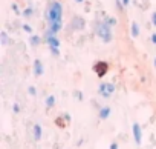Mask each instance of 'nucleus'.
Segmentation results:
<instances>
[{
  "label": "nucleus",
  "mask_w": 156,
  "mask_h": 149,
  "mask_svg": "<svg viewBox=\"0 0 156 149\" xmlns=\"http://www.w3.org/2000/svg\"><path fill=\"white\" fill-rule=\"evenodd\" d=\"M44 17L49 23V29L54 31L55 34H58L63 28V5L58 2V0L51 2V5L46 9Z\"/></svg>",
  "instance_id": "1"
},
{
  "label": "nucleus",
  "mask_w": 156,
  "mask_h": 149,
  "mask_svg": "<svg viewBox=\"0 0 156 149\" xmlns=\"http://www.w3.org/2000/svg\"><path fill=\"white\" fill-rule=\"evenodd\" d=\"M95 32L97 35L104 42V43H110L113 40V32H112V26L109 23H106L104 20L103 22H98L97 26H95Z\"/></svg>",
  "instance_id": "2"
},
{
  "label": "nucleus",
  "mask_w": 156,
  "mask_h": 149,
  "mask_svg": "<svg viewBox=\"0 0 156 149\" xmlns=\"http://www.w3.org/2000/svg\"><path fill=\"white\" fill-rule=\"evenodd\" d=\"M44 42L49 45V49H51V54L54 57H60V39L57 37V34L51 29H48L44 32Z\"/></svg>",
  "instance_id": "3"
},
{
  "label": "nucleus",
  "mask_w": 156,
  "mask_h": 149,
  "mask_svg": "<svg viewBox=\"0 0 156 149\" xmlns=\"http://www.w3.org/2000/svg\"><path fill=\"white\" fill-rule=\"evenodd\" d=\"M115 85L113 83H101L98 86V94L103 97V99H110L115 92Z\"/></svg>",
  "instance_id": "4"
},
{
  "label": "nucleus",
  "mask_w": 156,
  "mask_h": 149,
  "mask_svg": "<svg viewBox=\"0 0 156 149\" xmlns=\"http://www.w3.org/2000/svg\"><path fill=\"white\" fill-rule=\"evenodd\" d=\"M132 132H133V140L138 146L142 144V129L139 126V123H133L132 125Z\"/></svg>",
  "instance_id": "5"
},
{
  "label": "nucleus",
  "mask_w": 156,
  "mask_h": 149,
  "mask_svg": "<svg viewBox=\"0 0 156 149\" xmlns=\"http://www.w3.org/2000/svg\"><path fill=\"white\" fill-rule=\"evenodd\" d=\"M84 25H86V22L80 16H76V17H73L70 20V29H73V31H81L84 28Z\"/></svg>",
  "instance_id": "6"
},
{
  "label": "nucleus",
  "mask_w": 156,
  "mask_h": 149,
  "mask_svg": "<svg viewBox=\"0 0 156 149\" xmlns=\"http://www.w3.org/2000/svg\"><path fill=\"white\" fill-rule=\"evenodd\" d=\"M41 135H43V129H41L40 123H35V125L32 126V137H34V140H35V141L41 140Z\"/></svg>",
  "instance_id": "7"
},
{
  "label": "nucleus",
  "mask_w": 156,
  "mask_h": 149,
  "mask_svg": "<svg viewBox=\"0 0 156 149\" xmlns=\"http://www.w3.org/2000/svg\"><path fill=\"white\" fill-rule=\"evenodd\" d=\"M94 71L98 74L100 77H103L104 74L107 72V63H104V61H100L98 65H95V66H94Z\"/></svg>",
  "instance_id": "8"
},
{
  "label": "nucleus",
  "mask_w": 156,
  "mask_h": 149,
  "mask_svg": "<svg viewBox=\"0 0 156 149\" xmlns=\"http://www.w3.org/2000/svg\"><path fill=\"white\" fill-rule=\"evenodd\" d=\"M32 69H34V74H35L37 77L43 76L44 68H43V63H41V60H35V61H34V66H32Z\"/></svg>",
  "instance_id": "9"
},
{
  "label": "nucleus",
  "mask_w": 156,
  "mask_h": 149,
  "mask_svg": "<svg viewBox=\"0 0 156 149\" xmlns=\"http://www.w3.org/2000/svg\"><path fill=\"white\" fill-rule=\"evenodd\" d=\"M110 114H112V109H110L109 106H103V108L98 111V118H100V120H107V118L110 117Z\"/></svg>",
  "instance_id": "10"
},
{
  "label": "nucleus",
  "mask_w": 156,
  "mask_h": 149,
  "mask_svg": "<svg viewBox=\"0 0 156 149\" xmlns=\"http://www.w3.org/2000/svg\"><path fill=\"white\" fill-rule=\"evenodd\" d=\"M139 25L136 23V22H132V25H130V35L133 37V39H136V37H139Z\"/></svg>",
  "instance_id": "11"
},
{
  "label": "nucleus",
  "mask_w": 156,
  "mask_h": 149,
  "mask_svg": "<svg viewBox=\"0 0 156 149\" xmlns=\"http://www.w3.org/2000/svg\"><path fill=\"white\" fill-rule=\"evenodd\" d=\"M22 16H23L25 19H31V17L34 16V8H32V6L25 8V9H23V13H22Z\"/></svg>",
  "instance_id": "12"
},
{
  "label": "nucleus",
  "mask_w": 156,
  "mask_h": 149,
  "mask_svg": "<svg viewBox=\"0 0 156 149\" xmlns=\"http://www.w3.org/2000/svg\"><path fill=\"white\" fill-rule=\"evenodd\" d=\"M29 43H31L32 46H38V45L41 43V39H40L38 35H35V34H31V37H29Z\"/></svg>",
  "instance_id": "13"
},
{
  "label": "nucleus",
  "mask_w": 156,
  "mask_h": 149,
  "mask_svg": "<svg viewBox=\"0 0 156 149\" xmlns=\"http://www.w3.org/2000/svg\"><path fill=\"white\" fill-rule=\"evenodd\" d=\"M44 103H46L48 108H54V106H55V97H54V95H48L46 100H44Z\"/></svg>",
  "instance_id": "14"
},
{
  "label": "nucleus",
  "mask_w": 156,
  "mask_h": 149,
  "mask_svg": "<svg viewBox=\"0 0 156 149\" xmlns=\"http://www.w3.org/2000/svg\"><path fill=\"white\" fill-rule=\"evenodd\" d=\"M0 35H2V45H3V46H6V45L9 43V37H8V32H6V31H2V34H0Z\"/></svg>",
  "instance_id": "15"
},
{
  "label": "nucleus",
  "mask_w": 156,
  "mask_h": 149,
  "mask_svg": "<svg viewBox=\"0 0 156 149\" xmlns=\"http://www.w3.org/2000/svg\"><path fill=\"white\" fill-rule=\"evenodd\" d=\"M104 22H106V23H109L110 26H115V25L118 23V20H116L115 17H109V16H106V17H104Z\"/></svg>",
  "instance_id": "16"
},
{
  "label": "nucleus",
  "mask_w": 156,
  "mask_h": 149,
  "mask_svg": "<svg viewBox=\"0 0 156 149\" xmlns=\"http://www.w3.org/2000/svg\"><path fill=\"white\" fill-rule=\"evenodd\" d=\"M28 94H29L31 97H35V95H37V89H35L34 86H29V88H28Z\"/></svg>",
  "instance_id": "17"
},
{
  "label": "nucleus",
  "mask_w": 156,
  "mask_h": 149,
  "mask_svg": "<svg viewBox=\"0 0 156 149\" xmlns=\"http://www.w3.org/2000/svg\"><path fill=\"white\" fill-rule=\"evenodd\" d=\"M12 111H14V114H20V105L19 103H14L12 105Z\"/></svg>",
  "instance_id": "18"
},
{
  "label": "nucleus",
  "mask_w": 156,
  "mask_h": 149,
  "mask_svg": "<svg viewBox=\"0 0 156 149\" xmlns=\"http://www.w3.org/2000/svg\"><path fill=\"white\" fill-rule=\"evenodd\" d=\"M23 31L28 32V34H32V28H31L29 25H23Z\"/></svg>",
  "instance_id": "19"
},
{
  "label": "nucleus",
  "mask_w": 156,
  "mask_h": 149,
  "mask_svg": "<svg viewBox=\"0 0 156 149\" xmlns=\"http://www.w3.org/2000/svg\"><path fill=\"white\" fill-rule=\"evenodd\" d=\"M151 25H153V26L156 28V11H154V13L151 14Z\"/></svg>",
  "instance_id": "20"
},
{
  "label": "nucleus",
  "mask_w": 156,
  "mask_h": 149,
  "mask_svg": "<svg viewBox=\"0 0 156 149\" xmlns=\"http://www.w3.org/2000/svg\"><path fill=\"white\" fill-rule=\"evenodd\" d=\"M150 40H151V43H153V45H156V32H153V34H151Z\"/></svg>",
  "instance_id": "21"
},
{
  "label": "nucleus",
  "mask_w": 156,
  "mask_h": 149,
  "mask_svg": "<svg viewBox=\"0 0 156 149\" xmlns=\"http://www.w3.org/2000/svg\"><path fill=\"white\" fill-rule=\"evenodd\" d=\"M75 95L78 97V100H83V94H81L80 91H75Z\"/></svg>",
  "instance_id": "22"
},
{
  "label": "nucleus",
  "mask_w": 156,
  "mask_h": 149,
  "mask_svg": "<svg viewBox=\"0 0 156 149\" xmlns=\"http://www.w3.org/2000/svg\"><path fill=\"white\" fill-rule=\"evenodd\" d=\"M118 147H119V146H118V143H116V141H113V143L110 144V149H118Z\"/></svg>",
  "instance_id": "23"
},
{
  "label": "nucleus",
  "mask_w": 156,
  "mask_h": 149,
  "mask_svg": "<svg viewBox=\"0 0 156 149\" xmlns=\"http://www.w3.org/2000/svg\"><path fill=\"white\" fill-rule=\"evenodd\" d=\"M12 9H14V11H16V14H20V11H19V6H17V5H16V3H14V5H12Z\"/></svg>",
  "instance_id": "24"
},
{
  "label": "nucleus",
  "mask_w": 156,
  "mask_h": 149,
  "mask_svg": "<svg viewBox=\"0 0 156 149\" xmlns=\"http://www.w3.org/2000/svg\"><path fill=\"white\" fill-rule=\"evenodd\" d=\"M116 6H118L119 9L122 8V0H116Z\"/></svg>",
  "instance_id": "25"
},
{
  "label": "nucleus",
  "mask_w": 156,
  "mask_h": 149,
  "mask_svg": "<svg viewBox=\"0 0 156 149\" xmlns=\"http://www.w3.org/2000/svg\"><path fill=\"white\" fill-rule=\"evenodd\" d=\"M130 5V0H122V6H129Z\"/></svg>",
  "instance_id": "26"
},
{
  "label": "nucleus",
  "mask_w": 156,
  "mask_h": 149,
  "mask_svg": "<svg viewBox=\"0 0 156 149\" xmlns=\"http://www.w3.org/2000/svg\"><path fill=\"white\" fill-rule=\"evenodd\" d=\"M75 2H76V3H83V2H84V0H75Z\"/></svg>",
  "instance_id": "27"
},
{
  "label": "nucleus",
  "mask_w": 156,
  "mask_h": 149,
  "mask_svg": "<svg viewBox=\"0 0 156 149\" xmlns=\"http://www.w3.org/2000/svg\"><path fill=\"white\" fill-rule=\"evenodd\" d=\"M153 61H154V68H156V57H154V60H153Z\"/></svg>",
  "instance_id": "28"
}]
</instances>
